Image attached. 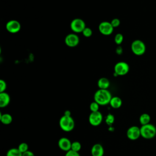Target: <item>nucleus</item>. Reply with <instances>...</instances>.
I'll return each instance as SVG.
<instances>
[{"mask_svg":"<svg viewBox=\"0 0 156 156\" xmlns=\"http://www.w3.org/2000/svg\"><path fill=\"white\" fill-rule=\"evenodd\" d=\"M22 153L18 148H11L6 153V156H22Z\"/></svg>","mask_w":156,"mask_h":156,"instance_id":"nucleus-19","label":"nucleus"},{"mask_svg":"<svg viewBox=\"0 0 156 156\" xmlns=\"http://www.w3.org/2000/svg\"><path fill=\"white\" fill-rule=\"evenodd\" d=\"M99 30L101 34L104 35H109L113 31V27L110 22L102 21L99 24Z\"/></svg>","mask_w":156,"mask_h":156,"instance_id":"nucleus-9","label":"nucleus"},{"mask_svg":"<svg viewBox=\"0 0 156 156\" xmlns=\"http://www.w3.org/2000/svg\"><path fill=\"white\" fill-rule=\"evenodd\" d=\"M82 34H83V35L84 36V37H90L91 35H92V34H93V31H92V30H91V28H90V27H86L84 29H83V30L82 31Z\"/></svg>","mask_w":156,"mask_h":156,"instance_id":"nucleus-25","label":"nucleus"},{"mask_svg":"<svg viewBox=\"0 0 156 156\" xmlns=\"http://www.w3.org/2000/svg\"><path fill=\"white\" fill-rule=\"evenodd\" d=\"M103 120V115L99 111L91 112L89 117L88 121L90 124L93 126H99Z\"/></svg>","mask_w":156,"mask_h":156,"instance_id":"nucleus-7","label":"nucleus"},{"mask_svg":"<svg viewBox=\"0 0 156 156\" xmlns=\"http://www.w3.org/2000/svg\"><path fill=\"white\" fill-rule=\"evenodd\" d=\"M5 28L7 30L12 34H15L18 32L21 29L20 23L15 20H12L9 21L5 25Z\"/></svg>","mask_w":156,"mask_h":156,"instance_id":"nucleus-10","label":"nucleus"},{"mask_svg":"<svg viewBox=\"0 0 156 156\" xmlns=\"http://www.w3.org/2000/svg\"><path fill=\"white\" fill-rule=\"evenodd\" d=\"M98 86L99 89L107 90L110 86V81L106 77H101L98 80Z\"/></svg>","mask_w":156,"mask_h":156,"instance_id":"nucleus-16","label":"nucleus"},{"mask_svg":"<svg viewBox=\"0 0 156 156\" xmlns=\"http://www.w3.org/2000/svg\"><path fill=\"white\" fill-rule=\"evenodd\" d=\"M112 98V94L108 90L99 89L94 94V101L99 105H106L110 104Z\"/></svg>","mask_w":156,"mask_h":156,"instance_id":"nucleus-1","label":"nucleus"},{"mask_svg":"<svg viewBox=\"0 0 156 156\" xmlns=\"http://www.w3.org/2000/svg\"><path fill=\"white\" fill-rule=\"evenodd\" d=\"M141 136L146 140L154 138L156 135V127L152 124H147L140 127Z\"/></svg>","mask_w":156,"mask_h":156,"instance_id":"nucleus-3","label":"nucleus"},{"mask_svg":"<svg viewBox=\"0 0 156 156\" xmlns=\"http://www.w3.org/2000/svg\"><path fill=\"white\" fill-rule=\"evenodd\" d=\"M116 54H122V48L120 46H118V47L116 48Z\"/></svg>","mask_w":156,"mask_h":156,"instance_id":"nucleus-30","label":"nucleus"},{"mask_svg":"<svg viewBox=\"0 0 156 156\" xmlns=\"http://www.w3.org/2000/svg\"><path fill=\"white\" fill-rule=\"evenodd\" d=\"M151 121V116L147 113H142L139 117V122L141 126L149 124Z\"/></svg>","mask_w":156,"mask_h":156,"instance_id":"nucleus-18","label":"nucleus"},{"mask_svg":"<svg viewBox=\"0 0 156 156\" xmlns=\"http://www.w3.org/2000/svg\"><path fill=\"white\" fill-rule=\"evenodd\" d=\"M70 27L74 32L80 33L86 27V25L84 21L81 18H74L71 22Z\"/></svg>","mask_w":156,"mask_h":156,"instance_id":"nucleus-5","label":"nucleus"},{"mask_svg":"<svg viewBox=\"0 0 156 156\" xmlns=\"http://www.w3.org/2000/svg\"><path fill=\"white\" fill-rule=\"evenodd\" d=\"M10 102V95L6 92L0 93V107L4 108L7 107Z\"/></svg>","mask_w":156,"mask_h":156,"instance_id":"nucleus-14","label":"nucleus"},{"mask_svg":"<svg viewBox=\"0 0 156 156\" xmlns=\"http://www.w3.org/2000/svg\"><path fill=\"white\" fill-rule=\"evenodd\" d=\"M59 126L65 132H69L72 131L75 126L74 120L71 116L63 115L59 119Z\"/></svg>","mask_w":156,"mask_h":156,"instance_id":"nucleus-2","label":"nucleus"},{"mask_svg":"<svg viewBox=\"0 0 156 156\" xmlns=\"http://www.w3.org/2000/svg\"><path fill=\"white\" fill-rule=\"evenodd\" d=\"M112 26L113 28L118 27L120 25V20L118 18H113L111 21H110Z\"/></svg>","mask_w":156,"mask_h":156,"instance_id":"nucleus-27","label":"nucleus"},{"mask_svg":"<svg viewBox=\"0 0 156 156\" xmlns=\"http://www.w3.org/2000/svg\"><path fill=\"white\" fill-rule=\"evenodd\" d=\"M123 40H124V37H123L122 34H121L120 33L116 34L115 36V38H114L115 43L118 45H120L122 43Z\"/></svg>","mask_w":156,"mask_h":156,"instance_id":"nucleus-23","label":"nucleus"},{"mask_svg":"<svg viewBox=\"0 0 156 156\" xmlns=\"http://www.w3.org/2000/svg\"><path fill=\"white\" fill-rule=\"evenodd\" d=\"M0 120L1 122L4 125H9L12 123L13 118L11 115L9 113H4L0 114Z\"/></svg>","mask_w":156,"mask_h":156,"instance_id":"nucleus-17","label":"nucleus"},{"mask_svg":"<svg viewBox=\"0 0 156 156\" xmlns=\"http://www.w3.org/2000/svg\"><path fill=\"white\" fill-rule=\"evenodd\" d=\"M17 148L19 149V151L22 154L25 152H26V151H29V146H28V144L26 143H24V142L21 143L18 145Z\"/></svg>","mask_w":156,"mask_h":156,"instance_id":"nucleus-21","label":"nucleus"},{"mask_svg":"<svg viewBox=\"0 0 156 156\" xmlns=\"http://www.w3.org/2000/svg\"><path fill=\"white\" fill-rule=\"evenodd\" d=\"M99 105L95 101H93L91 102L90 105V109L91 112H98L99 111Z\"/></svg>","mask_w":156,"mask_h":156,"instance_id":"nucleus-24","label":"nucleus"},{"mask_svg":"<svg viewBox=\"0 0 156 156\" xmlns=\"http://www.w3.org/2000/svg\"><path fill=\"white\" fill-rule=\"evenodd\" d=\"M65 43L68 47H76L79 43V37L76 34H69L65 37Z\"/></svg>","mask_w":156,"mask_h":156,"instance_id":"nucleus-11","label":"nucleus"},{"mask_svg":"<svg viewBox=\"0 0 156 156\" xmlns=\"http://www.w3.org/2000/svg\"><path fill=\"white\" fill-rule=\"evenodd\" d=\"M81 148H82V145L79 141H75L72 142L71 150H73L74 151L79 152V151H80Z\"/></svg>","mask_w":156,"mask_h":156,"instance_id":"nucleus-20","label":"nucleus"},{"mask_svg":"<svg viewBox=\"0 0 156 156\" xmlns=\"http://www.w3.org/2000/svg\"><path fill=\"white\" fill-rule=\"evenodd\" d=\"M115 121V117L114 116L111 114V113H108L105 118V122L107 125H108L109 126H112V125L113 124Z\"/></svg>","mask_w":156,"mask_h":156,"instance_id":"nucleus-22","label":"nucleus"},{"mask_svg":"<svg viewBox=\"0 0 156 156\" xmlns=\"http://www.w3.org/2000/svg\"><path fill=\"white\" fill-rule=\"evenodd\" d=\"M72 142L66 137H62L58 141V146L63 151L67 152L71 150Z\"/></svg>","mask_w":156,"mask_h":156,"instance_id":"nucleus-12","label":"nucleus"},{"mask_svg":"<svg viewBox=\"0 0 156 156\" xmlns=\"http://www.w3.org/2000/svg\"><path fill=\"white\" fill-rule=\"evenodd\" d=\"M129 71V66L125 62H119L114 66L115 76L126 75Z\"/></svg>","mask_w":156,"mask_h":156,"instance_id":"nucleus-6","label":"nucleus"},{"mask_svg":"<svg viewBox=\"0 0 156 156\" xmlns=\"http://www.w3.org/2000/svg\"><path fill=\"white\" fill-rule=\"evenodd\" d=\"M127 137L130 140H136L141 136L140 127L136 126L130 127L126 132Z\"/></svg>","mask_w":156,"mask_h":156,"instance_id":"nucleus-8","label":"nucleus"},{"mask_svg":"<svg viewBox=\"0 0 156 156\" xmlns=\"http://www.w3.org/2000/svg\"><path fill=\"white\" fill-rule=\"evenodd\" d=\"M7 88V83L5 80H0V93L4 92Z\"/></svg>","mask_w":156,"mask_h":156,"instance_id":"nucleus-26","label":"nucleus"},{"mask_svg":"<svg viewBox=\"0 0 156 156\" xmlns=\"http://www.w3.org/2000/svg\"><path fill=\"white\" fill-rule=\"evenodd\" d=\"M63 115H66V116H71V112H70L69 110H67L65 111V112H64V114H63Z\"/></svg>","mask_w":156,"mask_h":156,"instance_id":"nucleus-31","label":"nucleus"},{"mask_svg":"<svg viewBox=\"0 0 156 156\" xmlns=\"http://www.w3.org/2000/svg\"><path fill=\"white\" fill-rule=\"evenodd\" d=\"M113 130H114V129H113L112 126H110V127H109V128H108V130H111V131L112 132Z\"/></svg>","mask_w":156,"mask_h":156,"instance_id":"nucleus-32","label":"nucleus"},{"mask_svg":"<svg viewBox=\"0 0 156 156\" xmlns=\"http://www.w3.org/2000/svg\"><path fill=\"white\" fill-rule=\"evenodd\" d=\"M91 154L92 156H103L104 149L102 144L99 143L94 144L91 149Z\"/></svg>","mask_w":156,"mask_h":156,"instance_id":"nucleus-13","label":"nucleus"},{"mask_svg":"<svg viewBox=\"0 0 156 156\" xmlns=\"http://www.w3.org/2000/svg\"><path fill=\"white\" fill-rule=\"evenodd\" d=\"M65 156H80V155L78 152H76L73 150H69L66 152Z\"/></svg>","mask_w":156,"mask_h":156,"instance_id":"nucleus-28","label":"nucleus"},{"mask_svg":"<svg viewBox=\"0 0 156 156\" xmlns=\"http://www.w3.org/2000/svg\"><path fill=\"white\" fill-rule=\"evenodd\" d=\"M131 50L136 55H141L146 51V45L140 40H135L131 44Z\"/></svg>","mask_w":156,"mask_h":156,"instance_id":"nucleus-4","label":"nucleus"},{"mask_svg":"<svg viewBox=\"0 0 156 156\" xmlns=\"http://www.w3.org/2000/svg\"><path fill=\"white\" fill-rule=\"evenodd\" d=\"M22 156H35V154L32 151L29 150V151L23 153Z\"/></svg>","mask_w":156,"mask_h":156,"instance_id":"nucleus-29","label":"nucleus"},{"mask_svg":"<svg viewBox=\"0 0 156 156\" xmlns=\"http://www.w3.org/2000/svg\"><path fill=\"white\" fill-rule=\"evenodd\" d=\"M109 104L110 105L111 107H112L113 108L117 109L121 107V105L122 104V99L119 97L113 96Z\"/></svg>","mask_w":156,"mask_h":156,"instance_id":"nucleus-15","label":"nucleus"}]
</instances>
